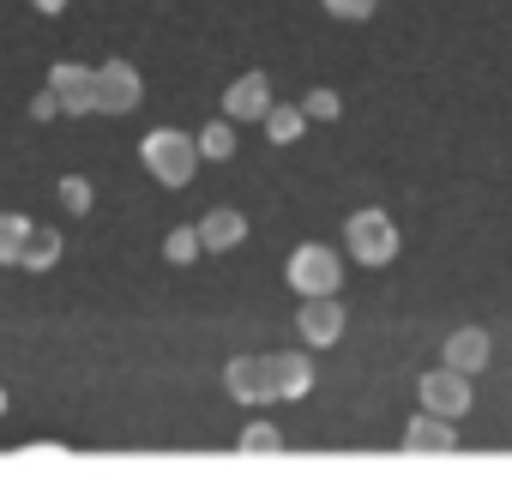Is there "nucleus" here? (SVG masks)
I'll use <instances>...</instances> for the list:
<instances>
[{"label":"nucleus","instance_id":"nucleus-1","mask_svg":"<svg viewBox=\"0 0 512 488\" xmlns=\"http://www.w3.org/2000/svg\"><path fill=\"white\" fill-rule=\"evenodd\" d=\"M139 157H145V169H151L163 187H187L193 169H199V139H187V133H175V127H157V133H145Z\"/></svg>","mask_w":512,"mask_h":488},{"label":"nucleus","instance_id":"nucleus-2","mask_svg":"<svg viewBox=\"0 0 512 488\" xmlns=\"http://www.w3.org/2000/svg\"><path fill=\"white\" fill-rule=\"evenodd\" d=\"M284 278H290L296 296H338V284H344L338 248H326V241H302V248L290 254V266H284Z\"/></svg>","mask_w":512,"mask_h":488},{"label":"nucleus","instance_id":"nucleus-3","mask_svg":"<svg viewBox=\"0 0 512 488\" xmlns=\"http://www.w3.org/2000/svg\"><path fill=\"white\" fill-rule=\"evenodd\" d=\"M344 248H350V260H362V266H392V260H398V223H392L386 211H356V217L344 223Z\"/></svg>","mask_w":512,"mask_h":488},{"label":"nucleus","instance_id":"nucleus-4","mask_svg":"<svg viewBox=\"0 0 512 488\" xmlns=\"http://www.w3.org/2000/svg\"><path fill=\"white\" fill-rule=\"evenodd\" d=\"M49 91L61 97V115H91V109H97V67L55 61V67H49Z\"/></svg>","mask_w":512,"mask_h":488},{"label":"nucleus","instance_id":"nucleus-5","mask_svg":"<svg viewBox=\"0 0 512 488\" xmlns=\"http://www.w3.org/2000/svg\"><path fill=\"white\" fill-rule=\"evenodd\" d=\"M422 410H434V416H464L470 410V374H458V368H434V374H422Z\"/></svg>","mask_w":512,"mask_h":488},{"label":"nucleus","instance_id":"nucleus-6","mask_svg":"<svg viewBox=\"0 0 512 488\" xmlns=\"http://www.w3.org/2000/svg\"><path fill=\"white\" fill-rule=\"evenodd\" d=\"M223 386H229L235 404H272V398H278V392H272V362H266V356H235V362L223 368Z\"/></svg>","mask_w":512,"mask_h":488},{"label":"nucleus","instance_id":"nucleus-7","mask_svg":"<svg viewBox=\"0 0 512 488\" xmlns=\"http://www.w3.org/2000/svg\"><path fill=\"white\" fill-rule=\"evenodd\" d=\"M139 73H133V61H103L97 67V109L103 115H127L133 103H139Z\"/></svg>","mask_w":512,"mask_h":488},{"label":"nucleus","instance_id":"nucleus-8","mask_svg":"<svg viewBox=\"0 0 512 488\" xmlns=\"http://www.w3.org/2000/svg\"><path fill=\"white\" fill-rule=\"evenodd\" d=\"M296 326H302V338L308 344H338L344 338V302L338 296H302V314H296Z\"/></svg>","mask_w":512,"mask_h":488},{"label":"nucleus","instance_id":"nucleus-9","mask_svg":"<svg viewBox=\"0 0 512 488\" xmlns=\"http://www.w3.org/2000/svg\"><path fill=\"white\" fill-rule=\"evenodd\" d=\"M266 109H272L266 73H241V79L223 91V115H229V121H266Z\"/></svg>","mask_w":512,"mask_h":488},{"label":"nucleus","instance_id":"nucleus-10","mask_svg":"<svg viewBox=\"0 0 512 488\" xmlns=\"http://www.w3.org/2000/svg\"><path fill=\"white\" fill-rule=\"evenodd\" d=\"M272 362V392L278 398H308L314 392V362L302 350H284V356H266Z\"/></svg>","mask_w":512,"mask_h":488},{"label":"nucleus","instance_id":"nucleus-11","mask_svg":"<svg viewBox=\"0 0 512 488\" xmlns=\"http://www.w3.org/2000/svg\"><path fill=\"white\" fill-rule=\"evenodd\" d=\"M199 241H205L211 254H229V248H241V241H247V217H241V211H229V205H217V211H205Z\"/></svg>","mask_w":512,"mask_h":488},{"label":"nucleus","instance_id":"nucleus-12","mask_svg":"<svg viewBox=\"0 0 512 488\" xmlns=\"http://www.w3.org/2000/svg\"><path fill=\"white\" fill-rule=\"evenodd\" d=\"M452 446H458V434H452V422L434 416V410H422V416L404 428V452H452Z\"/></svg>","mask_w":512,"mask_h":488},{"label":"nucleus","instance_id":"nucleus-13","mask_svg":"<svg viewBox=\"0 0 512 488\" xmlns=\"http://www.w3.org/2000/svg\"><path fill=\"white\" fill-rule=\"evenodd\" d=\"M446 368H458V374H476V368H488V332H482V326H464V332H452V338H446Z\"/></svg>","mask_w":512,"mask_h":488},{"label":"nucleus","instance_id":"nucleus-14","mask_svg":"<svg viewBox=\"0 0 512 488\" xmlns=\"http://www.w3.org/2000/svg\"><path fill=\"white\" fill-rule=\"evenodd\" d=\"M31 217H19V211H0V266H19V254H25V241H31Z\"/></svg>","mask_w":512,"mask_h":488},{"label":"nucleus","instance_id":"nucleus-15","mask_svg":"<svg viewBox=\"0 0 512 488\" xmlns=\"http://www.w3.org/2000/svg\"><path fill=\"white\" fill-rule=\"evenodd\" d=\"M55 260H61V235H55V229H31V241H25L19 266H25V272H49Z\"/></svg>","mask_w":512,"mask_h":488},{"label":"nucleus","instance_id":"nucleus-16","mask_svg":"<svg viewBox=\"0 0 512 488\" xmlns=\"http://www.w3.org/2000/svg\"><path fill=\"white\" fill-rule=\"evenodd\" d=\"M302 127H308L302 109H290V103H272V109H266V139H272V145H296Z\"/></svg>","mask_w":512,"mask_h":488},{"label":"nucleus","instance_id":"nucleus-17","mask_svg":"<svg viewBox=\"0 0 512 488\" xmlns=\"http://www.w3.org/2000/svg\"><path fill=\"white\" fill-rule=\"evenodd\" d=\"M199 157H211V163L235 157V121H229V115H223V121H211V127L199 133Z\"/></svg>","mask_w":512,"mask_h":488},{"label":"nucleus","instance_id":"nucleus-18","mask_svg":"<svg viewBox=\"0 0 512 488\" xmlns=\"http://www.w3.org/2000/svg\"><path fill=\"white\" fill-rule=\"evenodd\" d=\"M199 254H205L199 229H169V241H163V260H169V266H193Z\"/></svg>","mask_w":512,"mask_h":488},{"label":"nucleus","instance_id":"nucleus-19","mask_svg":"<svg viewBox=\"0 0 512 488\" xmlns=\"http://www.w3.org/2000/svg\"><path fill=\"white\" fill-rule=\"evenodd\" d=\"M302 115H308V121H338V115H344V97L320 85V91H308V97H302Z\"/></svg>","mask_w":512,"mask_h":488},{"label":"nucleus","instance_id":"nucleus-20","mask_svg":"<svg viewBox=\"0 0 512 488\" xmlns=\"http://www.w3.org/2000/svg\"><path fill=\"white\" fill-rule=\"evenodd\" d=\"M241 452H278L284 446V434L272 428V422H253V428H241V440H235Z\"/></svg>","mask_w":512,"mask_h":488},{"label":"nucleus","instance_id":"nucleus-21","mask_svg":"<svg viewBox=\"0 0 512 488\" xmlns=\"http://www.w3.org/2000/svg\"><path fill=\"white\" fill-rule=\"evenodd\" d=\"M61 205H67V211H91V181H85V175H67V181H61Z\"/></svg>","mask_w":512,"mask_h":488},{"label":"nucleus","instance_id":"nucleus-22","mask_svg":"<svg viewBox=\"0 0 512 488\" xmlns=\"http://www.w3.org/2000/svg\"><path fill=\"white\" fill-rule=\"evenodd\" d=\"M374 7H380V0H326V13H332V19H368Z\"/></svg>","mask_w":512,"mask_h":488},{"label":"nucleus","instance_id":"nucleus-23","mask_svg":"<svg viewBox=\"0 0 512 488\" xmlns=\"http://www.w3.org/2000/svg\"><path fill=\"white\" fill-rule=\"evenodd\" d=\"M31 115H37V121H55V115H61V97H55V91H43V97L31 103Z\"/></svg>","mask_w":512,"mask_h":488},{"label":"nucleus","instance_id":"nucleus-24","mask_svg":"<svg viewBox=\"0 0 512 488\" xmlns=\"http://www.w3.org/2000/svg\"><path fill=\"white\" fill-rule=\"evenodd\" d=\"M31 7H37V13H49V19H55V13H67V0H31Z\"/></svg>","mask_w":512,"mask_h":488},{"label":"nucleus","instance_id":"nucleus-25","mask_svg":"<svg viewBox=\"0 0 512 488\" xmlns=\"http://www.w3.org/2000/svg\"><path fill=\"white\" fill-rule=\"evenodd\" d=\"M0 416H7V392H0Z\"/></svg>","mask_w":512,"mask_h":488}]
</instances>
